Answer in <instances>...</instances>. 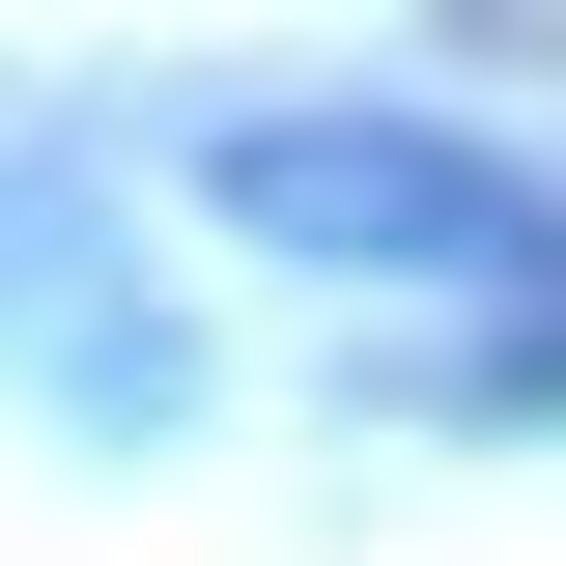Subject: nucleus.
<instances>
[{"label": "nucleus", "instance_id": "f257e3e1", "mask_svg": "<svg viewBox=\"0 0 566 566\" xmlns=\"http://www.w3.org/2000/svg\"><path fill=\"white\" fill-rule=\"evenodd\" d=\"M199 199L255 227V255H368V283H538V199H510L482 142L424 114H227Z\"/></svg>", "mask_w": 566, "mask_h": 566}]
</instances>
